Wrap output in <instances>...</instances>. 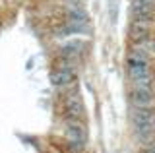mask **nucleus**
Segmentation results:
<instances>
[{
    "mask_svg": "<svg viewBox=\"0 0 155 153\" xmlns=\"http://www.w3.org/2000/svg\"><path fill=\"white\" fill-rule=\"evenodd\" d=\"M143 47L134 45V49L126 56V70H128V76H130V80H132L134 87H149V82H151L147 54H145Z\"/></svg>",
    "mask_w": 155,
    "mask_h": 153,
    "instance_id": "obj_1",
    "label": "nucleus"
},
{
    "mask_svg": "<svg viewBox=\"0 0 155 153\" xmlns=\"http://www.w3.org/2000/svg\"><path fill=\"white\" fill-rule=\"evenodd\" d=\"M76 80V66L74 62H68L60 58V62L54 66V70L51 72V83L56 87H66Z\"/></svg>",
    "mask_w": 155,
    "mask_h": 153,
    "instance_id": "obj_2",
    "label": "nucleus"
},
{
    "mask_svg": "<svg viewBox=\"0 0 155 153\" xmlns=\"http://www.w3.org/2000/svg\"><path fill=\"white\" fill-rule=\"evenodd\" d=\"M64 134L68 138V143L78 145V147H84V143L87 140V130H85L84 124H81V120H66Z\"/></svg>",
    "mask_w": 155,
    "mask_h": 153,
    "instance_id": "obj_3",
    "label": "nucleus"
},
{
    "mask_svg": "<svg viewBox=\"0 0 155 153\" xmlns=\"http://www.w3.org/2000/svg\"><path fill=\"white\" fill-rule=\"evenodd\" d=\"M132 122L140 134H147L153 126V111L149 107H136L132 111Z\"/></svg>",
    "mask_w": 155,
    "mask_h": 153,
    "instance_id": "obj_4",
    "label": "nucleus"
},
{
    "mask_svg": "<svg viewBox=\"0 0 155 153\" xmlns=\"http://www.w3.org/2000/svg\"><path fill=\"white\" fill-rule=\"evenodd\" d=\"M64 109H66V120H81V116H84V103L76 91L66 93Z\"/></svg>",
    "mask_w": 155,
    "mask_h": 153,
    "instance_id": "obj_5",
    "label": "nucleus"
},
{
    "mask_svg": "<svg viewBox=\"0 0 155 153\" xmlns=\"http://www.w3.org/2000/svg\"><path fill=\"white\" fill-rule=\"evenodd\" d=\"M153 14V0H132V20L149 21Z\"/></svg>",
    "mask_w": 155,
    "mask_h": 153,
    "instance_id": "obj_6",
    "label": "nucleus"
},
{
    "mask_svg": "<svg viewBox=\"0 0 155 153\" xmlns=\"http://www.w3.org/2000/svg\"><path fill=\"white\" fill-rule=\"evenodd\" d=\"M130 101L134 107H149L153 101V93L149 87H134L130 93Z\"/></svg>",
    "mask_w": 155,
    "mask_h": 153,
    "instance_id": "obj_7",
    "label": "nucleus"
},
{
    "mask_svg": "<svg viewBox=\"0 0 155 153\" xmlns=\"http://www.w3.org/2000/svg\"><path fill=\"white\" fill-rule=\"evenodd\" d=\"M81 49H84V43L70 41L60 49V56L68 62H76V60H80V56H81Z\"/></svg>",
    "mask_w": 155,
    "mask_h": 153,
    "instance_id": "obj_8",
    "label": "nucleus"
},
{
    "mask_svg": "<svg viewBox=\"0 0 155 153\" xmlns=\"http://www.w3.org/2000/svg\"><path fill=\"white\" fill-rule=\"evenodd\" d=\"M145 153H155V147H147V149H145Z\"/></svg>",
    "mask_w": 155,
    "mask_h": 153,
    "instance_id": "obj_9",
    "label": "nucleus"
}]
</instances>
